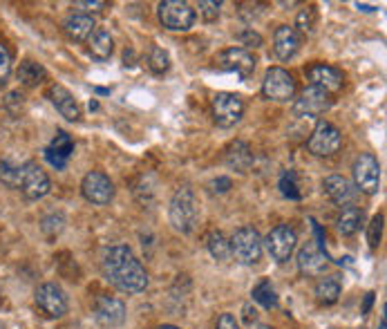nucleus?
I'll use <instances>...</instances> for the list:
<instances>
[{
  "label": "nucleus",
  "mask_w": 387,
  "mask_h": 329,
  "mask_svg": "<svg viewBox=\"0 0 387 329\" xmlns=\"http://www.w3.org/2000/svg\"><path fill=\"white\" fill-rule=\"evenodd\" d=\"M106 280L124 293H139L148 287V273L130 246H110L101 260Z\"/></svg>",
  "instance_id": "nucleus-1"
},
{
  "label": "nucleus",
  "mask_w": 387,
  "mask_h": 329,
  "mask_svg": "<svg viewBox=\"0 0 387 329\" xmlns=\"http://www.w3.org/2000/svg\"><path fill=\"white\" fill-rule=\"evenodd\" d=\"M168 216H171V224L177 233H184V236L193 233V228L197 226V220H199V206H197V197L193 188L189 186L177 188V193L171 200Z\"/></svg>",
  "instance_id": "nucleus-2"
},
{
  "label": "nucleus",
  "mask_w": 387,
  "mask_h": 329,
  "mask_svg": "<svg viewBox=\"0 0 387 329\" xmlns=\"http://www.w3.org/2000/svg\"><path fill=\"white\" fill-rule=\"evenodd\" d=\"M231 255L240 265H258L262 258V238L253 226H242L231 238Z\"/></svg>",
  "instance_id": "nucleus-3"
},
{
  "label": "nucleus",
  "mask_w": 387,
  "mask_h": 329,
  "mask_svg": "<svg viewBox=\"0 0 387 329\" xmlns=\"http://www.w3.org/2000/svg\"><path fill=\"white\" fill-rule=\"evenodd\" d=\"M157 16L161 25L171 31H189L197 19L195 9L184 0H164L157 5Z\"/></svg>",
  "instance_id": "nucleus-4"
},
{
  "label": "nucleus",
  "mask_w": 387,
  "mask_h": 329,
  "mask_svg": "<svg viewBox=\"0 0 387 329\" xmlns=\"http://www.w3.org/2000/svg\"><path fill=\"white\" fill-rule=\"evenodd\" d=\"M213 121L220 128L238 126L244 117V101L238 94L231 92H217L213 96Z\"/></svg>",
  "instance_id": "nucleus-5"
},
{
  "label": "nucleus",
  "mask_w": 387,
  "mask_h": 329,
  "mask_svg": "<svg viewBox=\"0 0 387 329\" xmlns=\"http://www.w3.org/2000/svg\"><path fill=\"white\" fill-rule=\"evenodd\" d=\"M333 103V98L329 92L316 88V86H307L305 90L300 92V96L296 98L293 103V112L296 117H321V114H325Z\"/></svg>",
  "instance_id": "nucleus-6"
},
{
  "label": "nucleus",
  "mask_w": 387,
  "mask_h": 329,
  "mask_svg": "<svg viewBox=\"0 0 387 329\" xmlns=\"http://www.w3.org/2000/svg\"><path fill=\"white\" fill-rule=\"evenodd\" d=\"M262 94L271 101H289L296 94V79L282 68H268L262 81Z\"/></svg>",
  "instance_id": "nucleus-7"
},
{
  "label": "nucleus",
  "mask_w": 387,
  "mask_h": 329,
  "mask_svg": "<svg viewBox=\"0 0 387 329\" xmlns=\"http://www.w3.org/2000/svg\"><path fill=\"white\" fill-rule=\"evenodd\" d=\"M264 244H266L268 255H271L276 262H280V265H282V262L291 260L296 246H298V236H296V231L289 224H280V226H276L273 231L266 236Z\"/></svg>",
  "instance_id": "nucleus-8"
},
{
  "label": "nucleus",
  "mask_w": 387,
  "mask_h": 329,
  "mask_svg": "<svg viewBox=\"0 0 387 329\" xmlns=\"http://www.w3.org/2000/svg\"><path fill=\"white\" fill-rule=\"evenodd\" d=\"M81 193L90 204L106 206V204L112 202V197H114V184H112V179L106 173L90 171L81 182Z\"/></svg>",
  "instance_id": "nucleus-9"
},
{
  "label": "nucleus",
  "mask_w": 387,
  "mask_h": 329,
  "mask_svg": "<svg viewBox=\"0 0 387 329\" xmlns=\"http://www.w3.org/2000/svg\"><path fill=\"white\" fill-rule=\"evenodd\" d=\"M354 184L358 191L367 193V195H376L381 188V163L374 155L363 153L356 161H354Z\"/></svg>",
  "instance_id": "nucleus-10"
},
{
  "label": "nucleus",
  "mask_w": 387,
  "mask_h": 329,
  "mask_svg": "<svg viewBox=\"0 0 387 329\" xmlns=\"http://www.w3.org/2000/svg\"><path fill=\"white\" fill-rule=\"evenodd\" d=\"M343 143V135L341 130L336 128L329 121H318V126L313 128V133L309 137V153L316 157H329L341 148Z\"/></svg>",
  "instance_id": "nucleus-11"
},
{
  "label": "nucleus",
  "mask_w": 387,
  "mask_h": 329,
  "mask_svg": "<svg viewBox=\"0 0 387 329\" xmlns=\"http://www.w3.org/2000/svg\"><path fill=\"white\" fill-rule=\"evenodd\" d=\"M215 63H217V68H220V70L238 74L244 81V79H248L251 74L256 72V63L258 61L244 47H228L215 59Z\"/></svg>",
  "instance_id": "nucleus-12"
},
{
  "label": "nucleus",
  "mask_w": 387,
  "mask_h": 329,
  "mask_svg": "<svg viewBox=\"0 0 387 329\" xmlns=\"http://www.w3.org/2000/svg\"><path fill=\"white\" fill-rule=\"evenodd\" d=\"M34 298H36L39 309L43 311L47 318H61V316L67 314V295L54 283L41 285L36 289V295H34Z\"/></svg>",
  "instance_id": "nucleus-13"
},
{
  "label": "nucleus",
  "mask_w": 387,
  "mask_h": 329,
  "mask_svg": "<svg viewBox=\"0 0 387 329\" xmlns=\"http://www.w3.org/2000/svg\"><path fill=\"white\" fill-rule=\"evenodd\" d=\"M21 191L27 200H41L49 191H52V182H49L47 173L39 166L36 161L23 163V179H21Z\"/></svg>",
  "instance_id": "nucleus-14"
},
{
  "label": "nucleus",
  "mask_w": 387,
  "mask_h": 329,
  "mask_svg": "<svg viewBox=\"0 0 387 329\" xmlns=\"http://www.w3.org/2000/svg\"><path fill=\"white\" fill-rule=\"evenodd\" d=\"M94 318L101 327H119L126 320V305L114 295H99L94 300Z\"/></svg>",
  "instance_id": "nucleus-15"
},
{
  "label": "nucleus",
  "mask_w": 387,
  "mask_h": 329,
  "mask_svg": "<svg viewBox=\"0 0 387 329\" xmlns=\"http://www.w3.org/2000/svg\"><path fill=\"white\" fill-rule=\"evenodd\" d=\"M307 79H309V86H316L321 88L329 94L338 92L343 88V74L341 70L331 68V65H325V63H316L307 70Z\"/></svg>",
  "instance_id": "nucleus-16"
},
{
  "label": "nucleus",
  "mask_w": 387,
  "mask_h": 329,
  "mask_svg": "<svg viewBox=\"0 0 387 329\" xmlns=\"http://www.w3.org/2000/svg\"><path fill=\"white\" fill-rule=\"evenodd\" d=\"M323 191H325V195L329 197L333 204L345 206V208H347L351 202H354V197H356L354 184H351L349 179L341 177V175H329L325 182H323Z\"/></svg>",
  "instance_id": "nucleus-17"
},
{
  "label": "nucleus",
  "mask_w": 387,
  "mask_h": 329,
  "mask_svg": "<svg viewBox=\"0 0 387 329\" xmlns=\"http://www.w3.org/2000/svg\"><path fill=\"white\" fill-rule=\"evenodd\" d=\"M300 49V34L296 27L280 25L273 34V52L280 61H291Z\"/></svg>",
  "instance_id": "nucleus-18"
},
{
  "label": "nucleus",
  "mask_w": 387,
  "mask_h": 329,
  "mask_svg": "<svg viewBox=\"0 0 387 329\" xmlns=\"http://www.w3.org/2000/svg\"><path fill=\"white\" fill-rule=\"evenodd\" d=\"M298 269L305 275H323L327 269V258L313 242H307L298 251Z\"/></svg>",
  "instance_id": "nucleus-19"
},
{
  "label": "nucleus",
  "mask_w": 387,
  "mask_h": 329,
  "mask_svg": "<svg viewBox=\"0 0 387 329\" xmlns=\"http://www.w3.org/2000/svg\"><path fill=\"white\" fill-rule=\"evenodd\" d=\"M47 96H49V101H52V106L63 114L67 121H79L81 119V110H79L76 98L72 96V92L67 88L54 83L52 88H49Z\"/></svg>",
  "instance_id": "nucleus-20"
},
{
  "label": "nucleus",
  "mask_w": 387,
  "mask_h": 329,
  "mask_svg": "<svg viewBox=\"0 0 387 329\" xmlns=\"http://www.w3.org/2000/svg\"><path fill=\"white\" fill-rule=\"evenodd\" d=\"M63 29L72 41H88L96 31V23H94V19L90 14L76 11L72 16H67L65 23H63Z\"/></svg>",
  "instance_id": "nucleus-21"
},
{
  "label": "nucleus",
  "mask_w": 387,
  "mask_h": 329,
  "mask_svg": "<svg viewBox=\"0 0 387 329\" xmlns=\"http://www.w3.org/2000/svg\"><path fill=\"white\" fill-rule=\"evenodd\" d=\"M251 163H253V153H251L248 143L235 141L228 146V151H226V166L228 168L238 171V173H248Z\"/></svg>",
  "instance_id": "nucleus-22"
},
{
  "label": "nucleus",
  "mask_w": 387,
  "mask_h": 329,
  "mask_svg": "<svg viewBox=\"0 0 387 329\" xmlns=\"http://www.w3.org/2000/svg\"><path fill=\"white\" fill-rule=\"evenodd\" d=\"M90 54L96 61H108L112 56V49H114V41L110 36V31L106 29H96L94 34L90 36Z\"/></svg>",
  "instance_id": "nucleus-23"
},
{
  "label": "nucleus",
  "mask_w": 387,
  "mask_h": 329,
  "mask_svg": "<svg viewBox=\"0 0 387 329\" xmlns=\"http://www.w3.org/2000/svg\"><path fill=\"white\" fill-rule=\"evenodd\" d=\"M363 211L356 208V206H347L343 208V213L338 216V220H336V226H338V233L341 236H354L358 228L363 226Z\"/></svg>",
  "instance_id": "nucleus-24"
},
{
  "label": "nucleus",
  "mask_w": 387,
  "mask_h": 329,
  "mask_svg": "<svg viewBox=\"0 0 387 329\" xmlns=\"http://www.w3.org/2000/svg\"><path fill=\"white\" fill-rule=\"evenodd\" d=\"M316 298L318 303L323 305H333L336 300L341 298V280L336 275H329V278H321L316 285Z\"/></svg>",
  "instance_id": "nucleus-25"
},
{
  "label": "nucleus",
  "mask_w": 387,
  "mask_h": 329,
  "mask_svg": "<svg viewBox=\"0 0 387 329\" xmlns=\"http://www.w3.org/2000/svg\"><path fill=\"white\" fill-rule=\"evenodd\" d=\"M45 76H47L45 68H43V65H39V63H34V61H23L19 72H16V79H19L21 83L27 86V88L39 86Z\"/></svg>",
  "instance_id": "nucleus-26"
},
{
  "label": "nucleus",
  "mask_w": 387,
  "mask_h": 329,
  "mask_svg": "<svg viewBox=\"0 0 387 329\" xmlns=\"http://www.w3.org/2000/svg\"><path fill=\"white\" fill-rule=\"evenodd\" d=\"M206 246L215 260H228L231 255V240L222 231H211L206 238Z\"/></svg>",
  "instance_id": "nucleus-27"
},
{
  "label": "nucleus",
  "mask_w": 387,
  "mask_h": 329,
  "mask_svg": "<svg viewBox=\"0 0 387 329\" xmlns=\"http://www.w3.org/2000/svg\"><path fill=\"white\" fill-rule=\"evenodd\" d=\"M251 295H253V300L258 305H262L264 309H276L278 307V293L273 289V285L268 280H262L253 287V291H251Z\"/></svg>",
  "instance_id": "nucleus-28"
},
{
  "label": "nucleus",
  "mask_w": 387,
  "mask_h": 329,
  "mask_svg": "<svg viewBox=\"0 0 387 329\" xmlns=\"http://www.w3.org/2000/svg\"><path fill=\"white\" fill-rule=\"evenodd\" d=\"M21 179H23V166H16L11 161L0 163V182L9 188H21Z\"/></svg>",
  "instance_id": "nucleus-29"
},
{
  "label": "nucleus",
  "mask_w": 387,
  "mask_h": 329,
  "mask_svg": "<svg viewBox=\"0 0 387 329\" xmlns=\"http://www.w3.org/2000/svg\"><path fill=\"white\" fill-rule=\"evenodd\" d=\"M148 68L153 70L155 74H164L168 68H171V56H168L166 49L161 47H153L150 49V54H148Z\"/></svg>",
  "instance_id": "nucleus-30"
},
{
  "label": "nucleus",
  "mask_w": 387,
  "mask_h": 329,
  "mask_svg": "<svg viewBox=\"0 0 387 329\" xmlns=\"http://www.w3.org/2000/svg\"><path fill=\"white\" fill-rule=\"evenodd\" d=\"M49 151L52 153H56L59 157H63V159H70V155L74 153V141H72V137L67 135V133H56V137L52 139V143L47 146Z\"/></svg>",
  "instance_id": "nucleus-31"
},
{
  "label": "nucleus",
  "mask_w": 387,
  "mask_h": 329,
  "mask_svg": "<svg viewBox=\"0 0 387 329\" xmlns=\"http://www.w3.org/2000/svg\"><path fill=\"white\" fill-rule=\"evenodd\" d=\"M316 23H318V11L316 7H305V9H300L298 11V19H296V27L300 31H305V34H311V31L316 29ZM296 29V31H298Z\"/></svg>",
  "instance_id": "nucleus-32"
},
{
  "label": "nucleus",
  "mask_w": 387,
  "mask_h": 329,
  "mask_svg": "<svg viewBox=\"0 0 387 329\" xmlns=\"http://www.w3.org/2000/svg\"><path fill=\"white\" fill-rule=\"evenodd\" d=\"M280 191H282L284 197H289V200H300V191H298V184H296V173L293 171L282 173V177H280Z\"/></svg>",
  "instance_id": "nucleus-33"
},
{
  "label": "nucleus",
  "mask_w": 387,
  "mask_h": 329,
  "mask_svg": "<svg viewBox=\"0 0 387 329\" xmlns=\"http://www.w3.org/2000/svg\"><path fill=\"white\" fill-rule=\"evenodd\" d=\"M383 222H385L383 213H378V216H374L372 222H369V226H367V242H369V246H372V249H376V246L381 244V238H383Z\"/></svg>",
  "instance_id": "nucleus-34"
},
{
  "label": "nucleus",
  "mask_w": 387,
  "mask_h": 329,
  "mask_svg": "<svg viewBox=\"0 0 387 329\" xmlns=\"http://www.w3.org/2000/svg\"><path fill=\"white\" fill-rule=\"evenodd\" d=\"M63 224H65V218H63V216H49V218L43 220L41 228H43V233H45L47 238H54V236H59V233L63 231Z\"/></svg>",
  "instance_id": "nucleus-35"
},
{
  "label": "nucleus",
  "mask_w": 387,
  "mask_h": 329,
  "mask_svg": "<svg viewBox=\"0 0 387 329\" xmlns=\"http://www.w3.org/2000/svg\"><path fill=\"white\" fill-rule=\"evenodd\" d=\"M9 74H11V54H9V49L0 43V83L7 81Z\"/></svg>",
  "instance_id": "nucleus-36"
},
{
  "label": "nucleus",
  "mask_w": 387,
  "mask_h": 329,
  "mask_svg": "<svg viewBox=\"0 0 387 329\" xmlns=\"http://www.w3.org/2000/svg\"><path fill=\"white\" fill-rule=\"evenodd\" d=\"M220 9H222L220 3H211V0H201V3H199V14L204 16L208 23L215 21L217 16H220Z\"/></svg>",
  "instance_id": "nucleus-37"
},
{
  "label": "nucleus",
  "mask_w": 387,
  "mask_h": 329,
  "mask_svg": "<svg viewBox=\"0 0 387 329\" xmlns=\"http://www.w3.org/2000/svg\"><path fill=\"white\" fill-rule=\"evenodd\" d=\"M240 41H242L246 47H260V45H262V36L258 34V31H253V29L242 31V34H240ZM246 47H244V49H246Z\"/></svg>",
  "instance_id": "nucleus-38"
},
{
  "label": "nucleus",
  "mask_w": 387,
  "mask_h": 329,
  "mask_svg": "<svg viewBox=\"0 0 387 329\" xmlns=\"http://www.w3.org/2000/svg\"><path fill=\"white\" fill-rule=\"evenodd\" d=\"M45 159L49 161V166H54L56 171H65V166H67V159H63V157H59L56 153H52L49 148H45Z\"/></svg>",
  "instance_id": "nucleus-39"
},
{
  "label": "nucleus",
  "mask_w": 387,
  "mask_h": 329,
  "mask_svg": "<svg viewBox=\"0 0 387 329\" xmlns=\"http://www.w3.org/2000/svg\"><path fill=\"white\" fill-rule=\"evenodd\" d=\"M215 329H240V327H238V320H235L231 314H222Z\"/></svg>",
  "instance_id": "nucleus-40"
},
{
  "label": "nucleus",
  "mask_w": 387,
  "mask_h": 329,
  "mask_svg": "<svg viewBox=\"0 0 387 329\" xmlns=\"http://www.w3.org/2000/svg\"><path fill=\"white\" fill-rule=\"evenodd\" d=\"M211 186H213L215 193H226L231 188V179L228 177H220V179H215Z\"/></svg>",
  "instance_id": "nucleus-41"
},
{
  "label": "nucleus",
  "mask_w": 387,
  "mask_h": 329,
  "mask_svg": "<svg viewBox=\"0 0 387 329\" xmlns=\"http://www.w3.org/2000/svg\"><path fill=\"white\" fill-rule=\"evenodd\" d=\"M76 7H86L88 11H101L106 7V3H104V0H94V3H90V0H88V3H76Z\"/></svg>",
  "instance_id": "nucleus-42"
},
{
  "label": "nucleus",
  "mask_w": 387,
  "mask_h": 329,
  "mask_svg": "<svg viewBox=\"0 0 387 329\" xmlns=\"http://www.w3.org/2000/svg\"><path fill=\"white\" fill-rule=\"evenodd\" d=\"M256 318H258V311L251 309V307L246 305V307H244V320H246V323H253Z\"/></svg>",
  "instance_id": "nucleus-43"
},
{
  "label": "nucleus",
  "mask_w": 387,
  "mask_h": 329,
  "mask_svg": "<svg viewBox=\"0 0 387 329\" xmlns=\"http://www.w3.org/2000/svg\"><path fill=\"white\" fill-rule=\"evenodd\" d=\"M372 303H374V293H367L365 295V305H363V314H367L369 307H372Z\"/></svg>",
  "instance_id": "nucleus-44"
},
{
  "label": "nucleus",
  "mask_w": 387,
  "mask_h": 329,
  "mask_svg": "<svg viewBox=\"0 0 387 329\" xmlns=\"http://www.w3.org/2000/svg\"><path fill=\"white\" fill-rule=\"evenodd\" d=\"M378 329H387V316H385V311L381 314V325H378Z\"/></svg>",
  "instance_id": "nucleus-45"
},
{
  "label": "nucleus",
  "mask_w": 387,
  "mask_h": 329,
  "mask_svg": "<svg viewBox=\"0 0 387 329\" xmlns=\"http://www.w3.org/2000/svg\"><path fill=\"white\" fill-rule=\"evenodd\" d=\"M157 329H181V327H177V325H159Z\"/></svg>",
  "instance_id": "nucleus-46"
},
{
  "label": "nucleus",
  "mask_w": 387,
  "mask_h": 329,
  "mask_svg": "<svg viewBox=\"0 0 387 329\" xmlns=\"http://www.w3.org/2000/svg\"><path fill=\"white\" fill-rule=\"evenodd\" d=\"M356 7H358V9H363V11H374V7H367V5H361V3H358Z\"/></svg>",
  "instance_id": "nucleus-47"
},
{
  "label": "nucleus",
  "mask_w": 387,
  "mask_h": 329,
  "mask_svg": "<svg viewBox=\"0 0 387 329\" xmlns=\"http://www.w3.org/2000/svg\"><path fill=\"white\" fill-rule=\"evenodd\" d=\"M94 92H99V94H110V90H104V88H94Z\"/></svg>",
  "instance_id": "nucleus-48"
},
{
  "label": "nucleus",
  "mask_w": 387,
  "mask_h": 329,
  "mask_svg": "<svg viewBox=\"0 0 387 329\" xmlns=\"http://www.w3.org/2000/svg\"><path fill=\"white\" fill-rule=\"evenodd\" d=\"M260 329H273V327H266V325H260Z\"/></svg>",
  "instance_id": "nucleus-49"
}]
</instances>
